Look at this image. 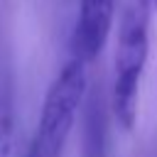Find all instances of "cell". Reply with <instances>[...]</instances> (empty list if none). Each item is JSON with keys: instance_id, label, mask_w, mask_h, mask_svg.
I'll list each match as a JSON object with an SVG mask.
<instances>
[{"instance_id": "obj_1", "label": "cell", "mask_w": 157, "mask_h": 157, "mask_svg": "<svg viewBox=\"0 0 157 157\" xmlns=\"http://www.w3.org/2000/svg\"><path fill=\"white\" fill-rule=\"evenodd\" d=\"M147 54H150V0H128L118 22V44L113 56V93H110V108L125 130H130L137 118V93Z\"/></svg>"}, {"instance_id": "obj_2", "label": "cell", "mask_w": 157, "mask_h": 157, "mask_svg": "<svg viewBox=\"0 0 157 157\" xmlns=\"http://www.w3.org/2000/svg\"><path fill=\"white\" fill-rule=\"evenodd\" d=\"M86 91H88L86 61L71 56L59 69L44 96L27 157H61L66 140L74 130L76 115L86 101Z\"/></svg>"}, {"instance_id": "obj_3", "label": "cell", "mask_w": 157, "mask_h": 157, "mask_svg": "<svg viewBox=\"0 0 157 157\" xmlns=\"http://www.w3.org/2000/svg\"><path fill=\"white\" fill-rule=\"evenodd\" d=\"M115 20V0H78L71 32V52L81 61H91L105 47Z\"/></svg>"}, {"instance_id": "obj_4", "label": "cell", "mask_w": 157, "mask_h": 157, "mask_svg": "<svg viewBox=\"0 0 157 157\" xmlns=\"http://www.w3.org/2000/svg\"><path fill=\"white\" fill-rule=\"evenodd\" d=\"M15 135V96L7 69L0 66V157H12Z\"/></svg>"}]
</instances>
